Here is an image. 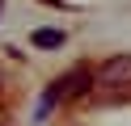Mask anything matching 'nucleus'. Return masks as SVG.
<instances>
[{
    "label": "nucleus",
    "instance_id": "nucleus-1",
    "mask_svg": "<svg viewBox=\"0 0 131 126\" xmlns=\"http://www.w3.org/2000/svg\"><path fill=\"white\" fill-rule=\"evenodd\" d=\"M89 84H93V72H89V67H72V72H63L59 80L47 88V97H42V109H38V114H47L51 105H59V101H68V97H80Z\"/></svg>",
    "mask_w": 131,
    "mask_h": 126
},
{
    "label": "nucleus",
    "instance_id": "nucleus-2",
    "mask_svg": "<svg viewBox=\"0 0 131 126\" xmlns=\"http://www.w3.org/2000/svg\"><path fill=\"white\" fill-rule=\"evenodd\" d=\"M93 84L97 88H131V55H110L93 72Z\"/></svg>",
    "mask_w": 131,
    "mask_h": 126
},
{
    "label": "nucleus",
    "instance_id": "nucleus-3",
    "mask_svg": "<svg viewBox=\"0 0 131 126\" xmlns=\"http://www.w3.org/2000/svg\"><path fill=\"white\" fill-rule=\"evenodd\" d=\"M30 42H34L38 50H55V46H63V42H68V34H63V30H55V25H42V30H34V34H30Z\"/></svg>",
    "mask_w": 131,
    "mask_h": 126
}]
</instances>
